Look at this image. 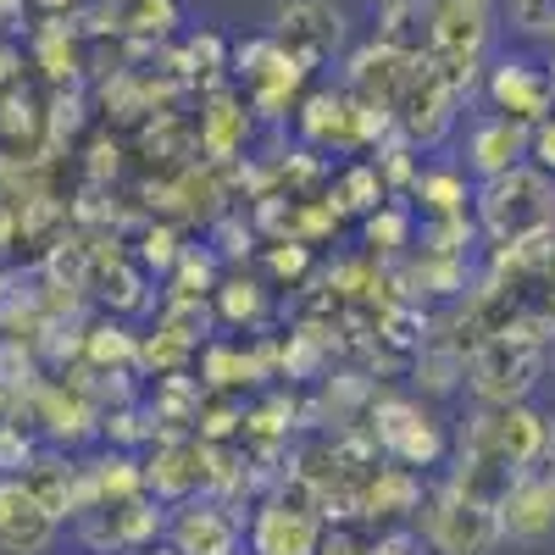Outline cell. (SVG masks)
<instances>
[{
	"label": "cell",
	"instance_id": "cell-1",
	"mask_svg": "<svg viewBox=\"0 0 555 555\" xmlns=\"http://www.w3.org/2000/svg\"><path fill=\"white\" fill-rule=\"evenodd\" d=\"M473 222L489 245H522L539 234H555V178L533 162L473 183Z\"/></svg>",
	"mask_w": 555,
	"mask_h": 555
},
{
	"label": "cell",
	"instance_id": "cell-2",
	"mask_svg": "<svg viewBox=\"0 0 555 555\" xmlns=\"http://www.w3.org/2000/svg\"><path fill=\"white\" fill-rule=\"evenodd\" d=\"M411 528L423 533V544L434 555H494V544H500L494 500L467 494L455 478H428Z\"/></svg>",
	"mask_w": 555,
	"mask_h": 555
},
{
	"label": "cell",
	"instance_id": "cell-3",
	"mask_svg": "<svg viewBox=\"0 0 555 555\" xmlns=\"http://www.w3.org/2000/svg\"><path fill=\"white\" fill-rule=\"evenodd\" d=\"M544 356L550 345L533 339L528 328H512V334H494L483 345H473L467 356V389L478 405H522L533 400L539 378H544Z\"/></svg>",
	"mask_w": 555,
	"mask_h": 555
},
{
	"label": "cell",
	"instance_id": "cell-4",
	"mask_svg": "<svg viewBox=\"0 0 555 555\" xmlns=\"http://www.w3.org/2000/svg\"><path fill=\"white\" fill-rule=\"evenodd\" d=\"M361 423H366V434L378 439V450H384L389 461H400V467H411V473H428V467H439V461L450 455L444 423H439L423 400H411V395L378 389Z\"/></svg>",
	"mask_w": 555,
	"mask_h": 555
},
{
	"label": "cell",
	"instance_id": "cell-5",
	"mask_svg": "<svg viewBox=\"0 0 555 555\" xmlns=\"http://www.w3.org/2000/svg\"><path fill=\"white\" fill-rule=\"evenodd\" d=\"M78 544L95 550V555H139L162 544L167 533V505L151 500V494H133V500H101L73 522Z\"/></svg>",
	"mask_w": 555,
	"mask_h": 555
},
{
	"label": "cell",
	"instance_id": "cell-6",
	"mask_svg": "<svg viewBox=\"0 0 555 555\" xmlns=\"http://www.w3.org/2000/svg\"><path fill=\"white\" fill-rule=\"evenodd\" d=\"M284 51L317 73L328 67L334 51L345 44V12L334 7V0H272V28H267Z\"/></svg>",
	"mask_w": 555,
	"mask_h": 555
},
{
	"label": "cell",
	"instance_id": "cell-7",
	"mask_svg": "<svg viewBox=\"0 0 555 555\" xmlns=\"http://www.w3.org/2000/svg\"><path fill=\"white\" fill-rule=\"evenodd\" d=\"M455 117H461V95L439 78V67L428 62V56H416L411 62V78H405V89H400V101H395V122H400V133L411 139L416 151H434V145H444V133L455 128Z\"/></svg>",
	"mask_w": 555,
	"mask_h": 555
},
{
	"label": "cell",
	"instance_id": "cell-8",
	"mask_svg": "<svg viewBox=\"0 0 555 555\" xmlns=\"http://www.w3.org/2000/svg\"><path fill=\"white\" fill-rule=\"evenodd\" d=\"M167 544L178 555H240L245 517L217 494H195L183 505H167Z\"/></svg>",
	"mask_w": 555,
	"mask_h": 555
},
{
	"label": "cell",
	"instance_id": "cell-9",
	"mask_svg": "<svg viewBox=\"0 0 555 555\" xmlns=\"http://www.w3.org/2000/svg\"><path fill=\"white\" fill-rule=\"evenodd\" d=\"M250 133H256V112H250V101L240 95V89H234V83L206 89L201 117H195L201 162H211V167H240V162L250 156Z\"/></svg>",
	"mask_w": 555,
	"mask_h": 555
},
{
	"label": "cell",
	"instance_id": "cell-10",
	"mask_svg": "<svg viewBox=\"0 0 555 555\" xmlns=\"http://www.w3.org/2000/svg\"><path fill=\"white\" fill-rule=\"evenodd\" d=\"M483 95L500 117H517L528 128H539L550 112H555V83H550V67L533 62V56H500L489 73H483Z\"/></svg>",
	"mask_w": 555,
	"mask_h": 555
},
{
	"label": "cell",
	"instance_id": "cell-11",
	"mask_svg": "<svg viewBox=\"0 0 555 555\" xmlns=\"http://www.w3.org/2000/svg\"><path fill=\"white\" fill-rule=\"evenodd\" d=\"M145 494L162 505H183L206 494V439L201 434H156L145 455Z\"/></svg>",
	"mask_w": 555,
	"mask_h": 555
},
{
	"label": "cell",
	"instance_id": "cell-12",
	"mask_svg": "<svg viewBox=\"0 0 555 555\" xmlns=\"http://www.w3.org/2000/svg\"><path fill=\"white\" fill-rule=\"evenodd\" d=\"M23 483H28V494H34L56 522H78L89 505H95L83 461H78L73 450H56V444H39V455H34V467L23 473Z\"/></svg>",
	"mask_w": 555,
	"mask_h": 555
},
{
	"label": "cell",
	"instance_id": "cell-13",
	"mask_svg": "<svg viewBox=\"0 0 555 555\" xmlns=\"http://www.w3.org/2000/svg\"><path fill=\"white\" fill-rule=\"evenodd\" d=\"M500 539L512 544H544L555 539V473H517L494 500Z\"/></svg>",
	"mask_w": 555,
	"mask_h": 555
},
{
	"label": "cell",
	"instance_id": "cell-14",
	"mask_svg": "<svg viewBox=\"0 0 555 555\" xmlns=\"http://www.w3.org/2000/svg\"><path fill=\"white\" fill-rule=\"evenodd\" d=\"M89 300H95L106 317H133L151 306V272L139 267L117 240H95V261H89Z\"/></svg>",
	"mask_w": 555,
	"mask_h": 555
},
{
	"label": "cell",
	"instance_id": "cell-15",
	"mask_svg": "<svg viewBox=\"0 0 555 555\" xmlns=\"http://www.w3.org/2000/svg\"><path fill=\"white\" fill-rule=\"evenodd\" d=\"M62 522L28 494L23 478L0 473V555H51Z\"/></svg>",
	"mask_w": 555,
	"mask_h": 555
},
{
	"label": "cell",
	"instance_id": "cell-16",
	"mask_svg": "<svg viewBox=\"0 0 555 555\" xmlns=\"http://www.w3.org/2000/svg\"><path fill=\"white\" fill-rule=\"evenodd\" d=\"M295 133H300V145L317 151V156H356L361 151V139H356V101L345 95V83L339 89H306V101L295 106Z\"/></svg>",
	"mask_w": 555,
	"mask_h": 555
},
{
	"label": "cell",
	"instance_id": "cell-17",
	"mask_svg": "<svg viewBox=\"0 0 555 555\" xmlns=\"http://www.w3.org/2000/svg\"><path fill=\"white\" fill-rule=\"evenodd\" d=\"M423 489H428L423 473L400 467V461H378V467L361 478V522L405 528L416 517V505H423Z\"/></svg>",
	"mask_w": 555,
	"mask_h": 555
},
{
	"label": "cell",
	"instance_id": "cell-18",
	"mask_svg": "<svg viewBox=\"0 0 555 555\" xmlns=\"http://www.w3.org/2000/svg\"><path fill=\"white\" fill-rule=\"evenodd\" d=\"M528 145H533V128L517 122V117H500V112H483L473 117L467 128V172L483 183V178H500L528 162Z\"/></svg>",
	"mask_w": 555,
	"mask_h": 555
},
{
	"label": "cell",
	"instance_id": "cell-19",
	"mask_svg": "<svg viewBox=\"0 0 555 555\" xmlns=\"http://www.w3.org/2000/svg\"><path fill=\"white\" fill-rule=\"evenodd\" d=\"M245 544H250V555H317L322 522L306 512H289L284 500L267 494L245 522Z\"/></svg>",
	"mask_w": 555,
	"mask_h": 555
},
{
	"label": "cell",
	"instance_id": "cell-20",
	"mask_svg": "<svg viewBox=\"0 0 555 555\" xmlns=\"http://www.w3.org/2000/svg\"><path fill=\"white\" fill-rule=\"evenodd\" d=\"M411 62H416V56H400V51H389V44L366 39L361 51L345 56V95L373 101V106H389V112H395L400 89H405V78H411Z\"/></svg>",
	"mask_w": 555,
	"mask_h": 555
},
{
	"label": "cell",
	"instance_id": "cell-21",
	"mask_svg": "<svg viewBox=\"0 0 555 555\" xmlns=\"http://www.w3.org/2000/svg\"><path fill=\"white\" fill-rule=\"evenodd\" d=\"M78 361L89 366V373H139V334L122 317H89Z\"/></svg>",
	"mask_w": 555,
	"mask_h": 555
},
{
	"label": "cell",
	"instance_id": "cell-22",
	"mask_svg": "<svg viewBox=\"0 0 555 555\" xmlns=\"http://www.w3.org/2000/svg\"><path fill=\"white\" fill-rule=\"evenodd\" d=\"M211 311L222 328H245V334H261L267 317H272V295H267V278L256 272H222V284L211 295Z\"/></svg>",
	"mask_w": 555,
	"mask_h": 555
},
{
	"label": "cell",
	"instance_id": "cell-23",
	"mask_svg": "<svg viewBox=\"0 0 555 555\" xmlns=\"http://www.w3.org/2000/svg\"><path fill=\"white\" fill-rule=\"evenodd\" d=\"M328 195H334V206H339L345 217H366V211H378L384 201H395L373 156H356V162H345V167L328 178Z\"/></svg>",
	"mask_w": 555,
	"mask_h": 555
},
{
	"label": "cell",
	"instance_id": "cell-24",
	"mask_svg": "<svg viewBox=\"0 0 555 555\" xmlns=\"http://www.w3.org/2000/svg\"><path fill=\"white\" fill-rule=\"evenodd\" d=\"M83 473H89V494H95V505L101 500H133V494H145V461H139L133 450L101 444V455L83 461Z\"/></svg>",
	"mask_w": 555,
	"mask_h": 555
},
{
	"label": "cell",
	"instance_id": "cell-25",
	"mask_svg": "<svg viewBox=\"0 0 555 555\" xmlns=\"http://www.w3.org/2000/svg\"><path fill=\"white\" fill-rule=\"evenodd\" d=\"M361 245H366V256H378V261H400L416 245L411 201H384L378 211H366L361 217Z\"/></svg>",
	"mask_w": 555,
	"mask_h": 555
},
{
	"label": "cell",
	"instance_id": "cell-26",
	"mask_svg": "<svg viewBox=\"0 0 555 555\" xmlns=\"http://www.w3.org/2000/svg\"><path fill=\"white\" fill-rule=\"evenodd\" d=\"M411 195H416V206H423V217H467L473 183H467V172H461V167L434 162V167H423V178H416Z\"/></svg>",
	"mask_w": 555,
	"mask_h": 555
},
{
	"label": "cell",
	"instance_id": "cell-27",
	"mask_svg": "<svg viewBox=\"0 0 555 555\" xmlns=\"http://www.w3.org/2000/svg\"><path fill=\"white\" fill-rule=\"evenodd\" d=\"M222 261L211 256V245H190V250H183L178 256V267L162 278V300H211L217 295V284H222Z\"/></svg>",
	"mask_w": 555,
	"mask_h": 555
},
{
	"label": "cell",
	"instance_id": "cell-28",
	"mask_svg": "<svg viewBox=\"0 0 555 555\" xmlns=\"http://www.w3.org/2000/svg\"><path fill=\"white\" fill-rule=\"evenodd\" d=\"M178 23H183L178 0H117L112 7V34H133L145 44H162Z\"/></svg>",
	"mask_w": 555,
	"mask_h": 555
},
{
	"label": "cell",
	"instance_id": "cell-29",
	"mask_svg": "<svg viewBox=\"0 0 555 555\" xmlns=\"http://www.w3.org/2000/svg\"><path fill=\"white\" fill-rule=\"evenodd\" d=\"M195 356H201V345L178 339L172 328H162V322H156V334H139V373H145V378L190 373V361H195Z\"/></svg>",
	"mask_w": 555,
	"mask_h": 555
},
{
	"label": "cell",
	"instance_id": "cell-30",
	"mask_svg": "<svg viewBox=\"0 0 555 555\" xmlns=\"http://www.w3.org/2000/svg\"><path fill=\"white\" fill-rule=\"evenodd\" d=\"M206 228H211V256H217L222 267H245V261L256 256V245H261L256 222H250L240 206H228V211H222V217H211Z\"/></svg>",
	"mask_w": 555,
	"mask_h": 555
},
{
	"label": "cell",
	"instance_id": "cell-31",
	"mask_svg": "<svg viewBox=\"0 0 555 555\" xmlns=\"http://www.w3.org/2000/svg\"><path fill=\"white\" fill-rule=\"evenodd\" d=\"M183 250H190V245H183V234H178V222H139V245H133V261L139 267H145V272H156V278H167L172 267H178V256Z\"/></svg>",
	"mask_w": 555,
	"mask_h": 555
},
{
	"label": "cell",
	"instance_id": "cell-32",
	"mask_svg": "<svg viewBox=\"0 0 555 555\" xmlns=\"http://www.w3.org/2000/svg\"><path fill=\"white\" fill-rule=\"evenodd\" d=\"M261 278L267 284H306V278L317 272V250L311 245H300V240H272V245H261Z\"/></svg>",
	"mask_w": 555,
	"mask_h": 555
},
{
	"label": "cell",
	"instance_id": "cell-33",
	"mask_svg": "<svg viewBox=\"0 0 555 555\" xmlns=\"http://www.w3.org/2000/svg\"><path fill=\"white\" fill-rule=\"evenodd\" d=\"M505 28L528 44L555 39V0H505Z\"/></svg>",
	"mask_w": 555,
	"mask_h": 555
},
{
	"label": "cell",
	"instance_id": "cell-34",
	"mask_svg": "<svg viewBox=\"0 0 555 555\" xmlns=\"http://www.w3.org/2000/svg\"><path fill=\"white\" fill-rule=\"evenodd\" d=\"M117 172H122V139H117L112 128H101V133L83 145V178H89V190H112Z\"/></svg>",
	"mask_w": 555,
	"mask_h": 555
},
{
	"label": "cell",
	"instance_id": "cell-35",
	"mask_svg": "<svg viewBox=\"0 0 555 555\" xmlns=\"http://www.w3.org/2000/svg\"><path fill=\"white\" fill-rule=\"evenodd\" d=\"M39 434L34 428H23V423H0V473L7 478H23L28 467H34V455H39Z\"/></svg>",
	"mask_w": 555,
	"mask_h": 555
},
{
	"label": "cell",
	"instance_id": "cell-36",
	"mask_svg": "<svg viewBox=\"0 0 555 555\" xmlns=\"http://www.w3.org/2000/svg\"><path fill=\"white\" fill-rule=\"evenodd\" d=\"M366 555H423V533H416L411 522L405 528H378L373 544H366Z\"/></svg>",
	"mask_w": 555,
	"mask_h": 555
},
{
	"label": "cell",
	"instance_id": "cell-37",
	"mask_svg": "<svg viewBox=\"0 0 555 555\" xmlns=\"http://www.w3.org/2000/svg\"><path fill=\"white\" fill-rule=\"evenodd\" d=\"M366 544H373V539H361L356 522H339V528H322L317 555H366Z\"/></svg>",
	"mask_w": 555,
	"mask_h": 555
},
{
	"label": "cell",
	"instance_id": "cell-38",
	"mask_svg": "<svg viewBox=\"0 0 555 555\" xmlns=\"http://www.w3.org/2000/svg\"><path fill=\"white\" fill-rule=\"evenodd\" d=\"M528 162L539 167V172H550L555 178V112L533 128V145H528Z\"/></svg>",
	"mask_w": 555,
	"mask_h": 555
},
{
	"label": "cell",
	"instance_id": "cell-39",
	"mask_svg": "<svg viewBox=\"0 0 555 555\" xmlns=\"http://www.w3.org/2000/svg\"><path fill=\"white\" fill-rule=\"evenodd\" d=\"M23 83V51L12 44V34H0V89Z\"/></svg>",
	"mask_w": 555,
	"mask_h": 555
},
{
	"label": "cell",
	"instance_id": "cell-40",
	"mask_svg": "<svg viewBox=\"0 0 555 555\" xmlns=\"http://www.w3.org/2000/svg\"><path fill=\"white\" fill-rule=\"evenodd\" d=\"M23 240V222H17V206L12 201H0V256H7L12 245Z\"/></svg>",
	"mask_w": 555,
	"mask_h": 555
},
{
	"label": "cell",
	"instance_id": "cell-41",
	"mask_svg": "<svg viewBox=\"0 0 555 555\" xmlns=\"http://www.w3.org/2000/svg\"><path fill=\"white\" fill-rule=\"evenodd\" d=\"M12 411H17V395H12L7 384H0V423H12Z\"/></svg>",
	"mask_w": 555,
	"mask_h": 555
},
{
	"label": "cell",
	"instance_id": "cell-42",
	"mask_svg": "<svg viewBox=\"0 0 555 555\" xmlns=\"http://www.w3.org/2000/svg\"><path fill=\"white\" fill-rule=\"evenodd\" d=\"M544 467L555 473V416H550V434H544Z\"/></svg>",
	"mask_w": 555,
	"mask_h": 555
},
{
	"label": "cell",
	"instance_id": "cell-43",
	"mask_svg": "<svg viewBox=\"0 0 555 555\" xmlns=\"http://www.w3.org/2000/svg\"><path fill=\"white\" fill-rule=\"evenodd\" d=\"M139 555H178L172 544H151V550H139Z\"/></svg>",
	"mask_w": 555,
	"mask_h": 555
},
{
	"label": "cell",
	"instance_id": "cell-44",
	"mask_svg": "<svg viewBox=\"0 0 555 555\" xmlns=\"http://www.w3.org/2000/svg\"><path fill=\"white\" fill-rule=\"evenodd\" d=\"M550 356H555V339H550Z\"/></svg>",
	"mask_w": 555,
	"mask_h": 555
}]
</instances>
